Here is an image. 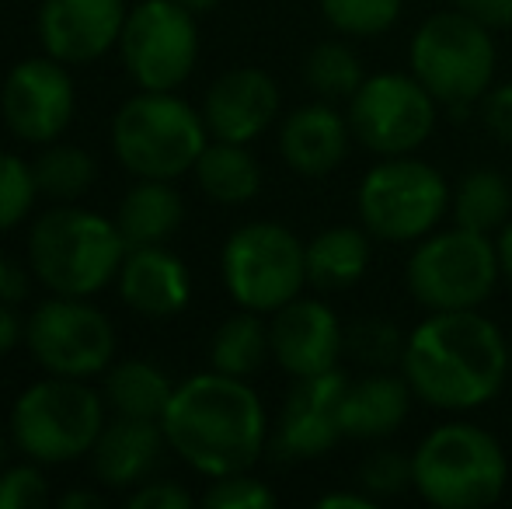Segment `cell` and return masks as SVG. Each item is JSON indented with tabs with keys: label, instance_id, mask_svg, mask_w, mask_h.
Returning a JSON list of instances; mask_svg holds the SVG:
<instances>
[{
	"label": "cell",
	"instance_id": "15",
	"mask_svg": "<svg viewBox=\"0 0 512 509\" xmlns=\"http://www.w3.org/2000/svg\"><path fill=\"white\" fill-rule=\"evenodd\" d=\"M345 387H349V377L338 367L317 377H300L293 384L269 436L272 454L279 461H317L328 450H335V443L345 436L342 419H338Z\"/></svg>",
	"mask_w": 512,
	"mask_h": 509
},
{
	"label": "cell",
	"instance_id": "12",
	"mask_svg": "<svg viewBox=\"0 0 512 509\" xmlns=\"http://www.w3.org/2000/svg\"><path fill=\"white\" fill-rule=\"evenodd\" d=\"M25 346L46 374L91 381L112 367L115 328L88 297L53 293L28 314Z\"/></svg>",
	"mask_w": 512,
	"mask_h": 509
},
{
	"label": "cell",
	"instance_id": "21",
	"mask_svg": "<svg viewBox=\"0 0 512 509\" xmlns=\"http://www.w3.org/2000/svg\"><path fill=\"white\" fill-rule=\"evenodd\" d=\"M164 440L161 419H129L115 415L105 422L95 450H91V468L95 478L108 489H133L136 482H147V475L161 461Z\"/></svg>",
	"mask_w": 512,
	"mask_h": 509
},
{
	"label": "cell",
	"instance_id": "32",
	"mask_svg": "<svg viewBox=\"0 0 512 509\" xmlns=\"http://www.w3.org/2000/svg\"><path fill=\"white\" fill-rule=\"evenodd\" d=\"M405 0H321V14L338 35L377 39L391 32L401 18Z\"/></svg>",
	"mask_w": 512,
	"mask_h": 509
},
{
	"label": "cell",
	"instance_id": "18",
	"mask_svg": "<svg viewBox=\"0 0 512 509\" xmlns=\"http://www.w3.org/2000/svg\"><path fill=\"white\" fill-rule=\"evenodd\" d=\"M279 84L258 67H234L209 84L203 119L213 140L251 143L279 119Z\"/></svg>",
	"mask_w": 512,
	"mask_h": 509
},
{
	"label": "cell",
	"instance_id": "28",
	"mask_svg": "<svg viewBox=\"0 0 512 509\" xmlns=\"http://www.w3.org/2000/svg\"><path fill=\"white\" fill-rule=\"evenodd\" d=\"M453 224L478 234H499L512 220V185L499 168H471L453 192Z\"/></svg>",
	"mask_w": 512,
	"mask_h": 509
},
{
	"label": "cell",
	"instance_id": "8",
	"mask_svg": "<svg viewBox=\"0 0 512 509\" xmlns=\"http://www.w3.org/2000/svg\"><path fill=\"white\" fill-rule=\"evenodd\" d=\"M453 192L436 164L415 154L380 157L356 189L359 224L373 241L415 245L432 234L450 213Z\"/></svg>",
	"mask_w": 512,
	"mask_h": 509
},
{
	"label": "cell",
	"instance_id": "37",
	"mask_svg": "<svg viewBox=\"0 0 512 509\" xmlns=\"http://www.w3.org/2000/svg\"><path fill=\"white\" fill-rule=\"evenodd\" d=\"M478 105H481V123H485L488 133L499 143L512 147V81L492 84Z\"/></svg>",
	"mask_w": 512,
	"mask_h": 509
},
{
	"label": "cell",
	"instance_id": "39",
	"mask_svg": "<svg viewBox=\"0 0 512 509\" xmlns=\"http://www.w3.org/2000/svg\"><path fill=\"white\" fill-rule=\"evenodd\" d=\"M453 7L478 18L492 32L495 28H512V0H453Z\"/></svg>",
	"mask_w": 512,
	"mask_h": 509
},
{
	"label": "cell",
	"instance_id": "1",
	"mask_svg": "<svg viewBox=\"0 0 512 509\" xmlns=\"http://www.w3.org/2000/svg\"><path fill=\"white\" fill-rule=\"evenodd\" d=\"M401 374L436 412H471L488 405L512 374L509 342L481 307L432 311L408 332Z\"/></svg>",
	"mask_w": 512,
	"mask_h": 509
},
{
	"label": "cell",
	"instance_id": "46",
	"mask_svg": "<svg viewBox=\"0 0 512 509\" xmlns=\"http://www.w3.org/2000/svg\"><path fill=\"white\" fill-rule=\"evenodd\" d=\"M11 447H14V440H11V426H0V468H4L7 457H11Z\"/></svg>",
	"mask_w": 512,
	"mask_h": 509
},
{
	"label": "cell",
	"instance_id": "29",
	"mask_svg": "<svg viewBox=\"0 0 512 509\" xmlns=\"http://www.w3.org/2000/svg\"><path fill=\"white\" fill-rule=\"evenodd\" d=\"M35 185H39V196H49L56 203H70V199H81L84 192L95 185L98 164L77 143H49L39 157L32 161Z\"/></svg>",
	"mask_w": 512,
	"mask_h": 509
},
{
	"label": "cell",
	"instance_id": "47",
	"mask_svg": "<svg viewBox=\"0 0 512 509\" xmlns=\"http://www.w3.org/2000/svg\"><path fill=\"white\" fill-rule=\"evenodd\" d=\"M509 367H512V342H509Z\"/></svg>",
	"mask_w": 512,
	"mask_h": 509
},
{
	"label": "cell",
	"instance_id": "13",
	"mask_svg": "<svg viewBox=\"0 0 512 509\" xmlns=\"http://www.w3.org/2000/svg\"><path fill=\"white\" fill-rule=\"evenodd\" d=\"M352 140L377 157L415 154L432 136L439 119V102L415 74H370L349 98Z\"/></svg>",
	"mask_w": 512,
	"mask_h": 509
},
{
	"label": "cell",
	"instance_id": "42",
	"mask_svg": "<svg viewBox=\"0 0 512 509\" xmlns=\"http://www.w3.org/2000/svg\"><path fill=\"white\" fill-rule=\"evenodd\" d=\"M317 506L321 509H373L377 499L356 485V492H328V496L317 499Z\"/></svg>",
	"mask_w": 512,
	"mask_h": 509
},
{
	"label": "cell",
	"instance_id": "14",
	"mask_svg": "<svg viewBox=\"0 0 512 509\" xmlns=\"http://www.w3.org/2000/svg\"><path fill=\"white\" fill-rule=\"evenodd\" d=\"M77 112V91L70 67L53 56H28L7 70L0 84L4 126L32 147H49L67 133Z\"/></svg>",
	"mask_w": 512,
	"mask_h": 509
},
{
	"label": "cell",
	"instance_id": "45",
	"mask_svg": "<svg viewBox=\"0 0 512 509\" xmlns=\"http://www.w3.org/2000/svg\"><path fill=\"white\" fill-rule=\"evenodd\" d=\"M182 7H189L192 14H209L213 7H220V0H178Z\"/></svg>",
	"mask_w": 512,
	"mask_h": 509
},
{
	"label": "cell",
	"instance_id": "24",
	"mask_svg": "<svg viewBox=\"0 0 512 509\" xmlns=\"http://www.w3.org/2000/svg\"><path fill=\"white\" fill-rule=\"evenodd\" d=\"M185 220V203L178 189L164 178H136L133 189L122 196L115 224L129 248L168 245Z\"/></svg>",
	"mask_w": 512,
	"mask_h": 509
},
{
	"label": "cell",
	"instance_id": "22",
	"mask_svg": "<svg viewBox=\"0 0 512 509\" xmlns=\"http://www.w3.org/2000/svg\"><path fill=\"white\" fill-rule=\"evenodd\" d=\"M415 391L405 381V374L391 370H373V374L349 381L342 394V433L349 440H387L405 426Z\"/></svg>",
	"mask_w": 512,
	"mask_h": 509
},
{
	"label": "cell",
	"instance_id": "38",
	"mask_svg": "<svg viewBox=\"0 0 512 509\" xmlns=\"http://www.w3.org/2000/svg\"><path fill=\"white\" fill-rule=\"evenodd\" d=\"M192 492L178 482H143L129 496V509H192Z\"/></svg>",
	"mask_w": 512,
	"mask_h": 509
},
{
	"label": "cell",
	"instance_id": "27",
	"mask_svg": "<svg viewBox=\"0 0 512 509\" xmlns=\"http://www.w3.org/2000/svg\"><path fill=\"white\" fill-rule=\"evenodd\" d=\"M269 356V325H265L258 311H244V307L237 314H230L209 339V370L241 377V381H251L265 367Z\"/></svg>",
	"mask_w": 512,
	"mask_h": 509
},
{
	"label": "cell",
	"instance_id": "36",
	"mask_svg": "<svg viewBox=\"0 0 512 509\" xmlns=\"http://www.w3.org/2000/svg\"><path fill=\"white\" fill-rule=\"evenodd\" d=\"M49 503V482L42 464H11L0 468V509H35Z\"/></svg>",
	"mask_w": 512,
	"mask_h": 509
},
{
	"label": "cell",
	"instance_id": "43",
	"mask_svg": "<svg viewBox=\"0 0 512 509\" xmlns=\"http://www.w3.org/2000/svg\"><path fill=\"white\" fill-rule=\"evenodd\" d=\"M495 252H499V269H502V279H509L512 286V220L495 234Z\"/></svg>",
	"mask_w": 512,
	"mask_h": 509
},
{
	"label": "cell",
	"instance_id": "20",
	"mask_svg": "<svg viewBox=\"0 0 512 509\" xmlns=\"http://www.w3.org/2000/svg\"><path fill=\"white\" fill-rule=\"evenodd\" d=\"M352 126L349 116L335 109V102H307L293 109L279 126V154L286 168L300 178H324L349 157Z\"/></svg>",
	"mask_w": 512,
	"mask_h": 509
},
{
	"label": "cell",
	"instance_id": "25",
	"mask_svg": "<svg viewBox=\"0 0 512 509\" xmlns=\"http://www.w3.org/2000/svg\"><path fill=\"white\" fill-rule=\"evenodd\" d=\"M192 175L203 196L220 206H244L262 192V164L248 150V143L209 140Z\"/></svg>",
	"mask_w": 512,
	"mask_h": 509
},
{
	"label": "cell",
	"instance_id": "6",
	"mask_svg": "<svg viewBox=\"0 0 512 509\" xmlns=\"http://www.w3.org/2000/svg\"><path fill=\"white\" fill-rule=\"evenodd\" d=\"M7 426L14 450L42 468L81 461L105 429V398L88 381L49 374L14 398Z\"/></svg>",
	"mask_w": 512,
	"mask_h": 509
},
{
	"label": "cell",
	"instance_id": "31",
	"mask_svg": "<svg viewBox=\"0 0 512 509\" xmlns=\"http://www.w3.org/2000/svg\"><path fill=\"white\" fill-rule=\"evenodd\" d=\"M408 335L387 318H363L345 328V353L366 370H401Z\"/></svg>",
	"mask_w": 512,
	"mask_h": 509
},
{
	"label": "cell",
	"instance_id": "35",
	"mask_svg": "<svg viewBox=\"0 0 512 509\" xmlns=\"http://www.w3.org/2000/svg\"><path fill=\"white\" fill-rule=\"evenodd\" d=\"M203 506L209 509H272L276 492L255 478L251 471H234V475L213 478V485L203 492Z\"/></svg>",
	"mask_w": 512,
	"mask_h": 509
},
{
	"label": "cell",
	"instance_id": "17",
	"mask_svg": "<svg viewBox=\"0 0 512 509\" xmlns=\"http://www.w3.org/2000/svg\"><path fill=\"white\" fill-rule=\"evenodd\" d=\"M269 342L279 370L300 381L338 367L345 353V328L331 304L317 297H297L272 314Z\"/></svg>",
	"mask_w": 512,
	"mask_h": 509
},
{
	"label": "cell",
	"instance_id": "5",
	"mask_svg": "<svg viewBox=\"0 0 512 509\" xmlns=\"http://www.w3.org/2000/svg\"><path fill=\"white\" fill-rule=\"evenodd\" d=\"M209 140L203 112L175 91H140L112 116V150L136 178L175 182L189 175Z\"/></svg>",
	"mask_w": 512,
	"mask_h": 509
},
{
	"label": "cell",
	"instance_id": "2",
	"mask_svg": "<svg viewBox=\"0 0 512 509\" xmlns=\"http://www.w3.org/2000/svg\"><path fill=\"white\" fill-rule=\"evenodd\" d=\"M168 447L206 478L251 471L269 447V412L248 381L206 370L175 384L161 415Z\"/></svg>",
	"mask_w": 512,
	"mask_h": 509
},
{
	"label": "cell",
	"instance_id": "26",
	"mask_svg": "<svg viewBox=\"0 0 512 509\" xmlns=\"http://www.w3.org/2000/svg\"><path fill=\"white\" fill-rule=\"evenodd\" d=\"M175 384L157 363L122 360L105 370V405L129 419H161Z\"/></svg>",
	"mask_w": 512,
	"mask_h": 509
},
{
	"label": "cell",
	"instance_id": "7",
	"mask_svg": "<svg viewBox=\"0 0 512 509\" xmlns=\"http://www.w3.org/2000/svg\"><path fill=\"white\" fill-rule=\"evenodd\" d=\"M495 63L499 53L492 28L457 7L429 14L408 42L411 74L450 112H467L488 95Z\"/></svg>",
	"mask_w": 512,
	"mask_h": 509
},
{
	"label": "cell",
	"instance_id": "10",
	"mask_svg": "<svg viewBox=\"0 0 512 509\" xmlns=\"http://www.w3.org/2000/svg\"><path fill=\"white\" fill-rule=\"evenodd\" d=\"M220 276L244 311L276 314L307 286V245L276 220L241 224L220 252Z\"/></svg>",
	"mask_w": 512,
	"mask_h": 509
},
{
	"label": "cell",
	"instance_id": "41",
	"mask_svg": "<svg viewBox=\"0 0 512 509\" xmlns=\"http://www.w3.org/2000/svg\"><path fill=\"white\" fill-rule=\"evenodd\" d=\"M28 293V279L21 269H14L11 262H7V255L0 252V300H14L18 304L21 297Z\"/></svg>",
	"mask_w": 512,
	"mask_h": 509
},
{
	"label": "cell",
	"instance_id": "34",
	"mask_svg": "<svg viewBox=\"0 0 512 509\" xmlns=\"http://www.w3.org/2000/svg\"><path fill=\"white\" fill-rule=\"evenodd\" d=\"M39 199L35 171L11 150H0V234L14 231Z\"/></svg>",
	"mask_w": 512,
	"mask_h": 509
},
{
	"label": "cell",
	"instance_id": "16",
	"mask_svg": "<svg viewBox=\"0 0 512 509\" xmlns=\"http://www.w3.org/2000/svg\"><path fill=\"white\" fill-rule=\"evenodd\" d=\"M126 14V0H42L35 32L53 60L88 67L119 49Z\"/></svg>",
	"mask_w": 512,
	"mask_h": 509
},
{
	"label": "cell",
	"instance_id": "33",
	"mask_svg": "<svg viewBox=\"0 0 512 509\" xmlns=\"http://www.w3.org/2000/svg\"><path fill=\"white\" fill-rule=\"evenodd\" d=\"M356 485L363 492H370L373 499H394L405 496L408 489H415V468H411V454L394 447H380L373 454H366L359 461Z\"/></svg>",
	"mask_w": 512,
	"mask_h": 509
},
{
	"label": "cell",
	"instance_id": "4",
	"mask_svg": "<svg viewBox=\"0 0 512 509\" xmlns=\"http://www.w3.org/2000/svg\"><path fill=\"white\" fill-rule=\"evenodd\" d=\"M415 492L436 509H485L509 485V457L478 422L453 419L422 436L411 454Z\"/></svg>",
	"mask_w": 512,
	"mask_h": 509
},
{
	"label": "cell",
	"instance_id": "30",
	"mask_svg": "<svg viewBox=\"0 0 512 509\" xmlns=\"http://www.w3.org/2000/svg\"><path fill=\"white\" fill-rule=\"evenodd\" d=\"M304 81L324 102H349L359 91V84L366 81L363 60L356 56V49L345 46L338 39L317 42L304 60Z\"/></svg>",
	"mask_w": 512,
	"mask_h": 509
},
{
	"label": "cell",
	"instance_id": "19",
	"mask_svg": "<svg viewBox=\"0 0 512 509\" xmlns=\"http://www.w3.org/2000/svg\"><path fill=\"white\" fill-rule=\"evenodd\" d=\"M115 279L122 304L147 321L178 318L192 300L189 265L164 245L129 248Z\"/></svg>",
	"mask_w": 512,
	"mask_h": 509
},
{
	"label": "cell",
	"instance_id": "9",
	"mask_svg": "<svg viewBox=\"0 0 512 509\" xmlns=\"http://www.w3.org/2000/svg\"><path fill=\"white\" fill-rule=\"evenodd\" d=\"M502 279L492 234L446 227L415 241L405 262V286L422 311H467L481 307Z\"/></svg>",
	"mask_w": 512,
	"mask_h": 509
},
{
	"label": "cell",
	"instance_id": "11",
	"mask_svg": "<svg viewBox=\"0 0 512 509\" xmlns=\"http://www.w3.org/2000/svg\"><path fill=\"white\" fill-rule=\"evenodd\" d=\"M119 56L140 91H178L199 63L196 14L178 0H140L126 14Z\"/></svg>",
	"mask_w": 512,
	"mask_h": 509
},
{
	"label": "cell",
	"instance_id": "44",
	"mask_svg": "<svg viewBox=\"0 0 512 509\" xmlns=\"http://www.w3.org/2000/svg\"><path fill=\"white\" fill-rule=\"evenodd\" d=\"M102 506V496L98 492H63L60 496V509H98Z\"/></svg>",
	"mask_w": 512,
	"mask_h": 509
},
{
	"label": "cell",
	"instance_id": "40",
	"mask_svg": "<svg viewBox=\"0 0 512 509\" xmlns=\"http://www.w3.org/2000/svg\"><path fill=\"white\" fill-rule=\"evenodd\" d=\"M25 339V325H21V314L14 311V300H0V356L14 353Z\"/></svg>",
	"mask_w": 512,
	"mask_h": 509
},
{
	"label": "cell",
	"instance_id": "23",
	"mask_svg": "<svg viewBox=\"0 0 512 509\" xmlns=\"http://www.w3.org/2000/svg\"><path fill=\"white\" fill-rule=\"evenodd\" d=\"M373 238L363 224H331L307 241V286L317 293L352 290L366 276Z\"/></svg>",
	"mask_w": 512,
	"mask_h": 509
},
{
	"label": "cell",
	"instance_id": "3",
	"mask_svg": "<svg viewBox=\"0 0 512 509\" xmlns=\"http://www.w3.org/2000/svg\"><path fill=\"white\" fill-rule=\"evenodd\" d=\"M126 252L119 224L84 206H53L28 231V265L35 279L60 297L102 293L119 276Z\"/></svg>",
	"mask_w": 512,
	"mask_h": 509
}]
</instances>
